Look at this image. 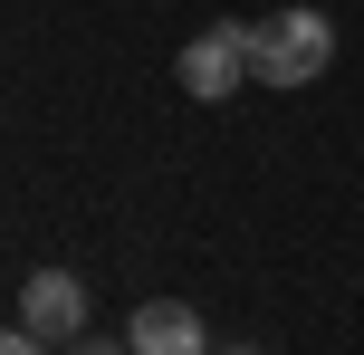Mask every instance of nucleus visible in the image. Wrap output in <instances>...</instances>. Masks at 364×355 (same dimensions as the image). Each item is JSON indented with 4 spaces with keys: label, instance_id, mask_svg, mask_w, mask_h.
Returning a JSON list of instances; mask_svg holds the SVG:
<instances>
[{
    "label": "nucleus",
    "instance_id": "obj_1",
    "mask_svg": "<svg viewBox=\"0 0 364 355\" xmlns=\"http://www.w3.org/2000/svg\"><path fill=\"white\" fill-rule=\"evenodd\" d=\"M336 68V19L326 10H278L250 19V77L259 87H307V77Z\"/></svg>",
    "mask_w": 364,
    "mask_h": 355
},
{
    "label": "nucleus",
    "instance_id": "obj_4",
    "mask_svg": "<svg viewBox=\"0 0 364 355\" xmlns=\"http://www.w3.org/2000/svg\"><path fill=\"white\" fill-rule=\"evenodd\" d=\"M125 337H134V355H201V337H211V327H201L182 298H154V307H134Z\"/></svg>",
    "mask_w": 364,
    "mask_h": 355
},
{
    "label": "nucleus",
    "instance_id": "obj_2",
    "mask_svg": "<svg viewBox=\"0 0 364 355\" xmlns=\"http://www.w3.org/2000/svg\"><path fill=\"white\" fill-rule=\"evenodd\" d=\"M173 77H182L192 106H230V87L250 77V19H211V29L173 58Z\"/></svg>",
    "mask_w": 364,
    "mask_h": 355
},
{
    "label": "nucleus",
    "instance_id": "obj_5",
    "mask_svg": "<svg viewBox=\"0 0 364 355\" xmlns=\"http://www.w3.org/2000/svg\"><path fill=\"white\" fill-rule=\"evenodd\" d=\"M0 355H48V337H29V327H19V337H0Z\"/></svg>",
    "mask_w": 364,
    "mask_h": 355
},
{
    "label": "nucleus",
    "instance_id": "obj_3",
    "mask_svg": "<svg viewBox=\"0 0 364 355\" xmlns=\"http://www.w3.org/2000/svg\"><path fill=\"white\" fill-rule=\"evenodd\" d=\"M19 327H29V337H77V327H87V279L29 269V279H19Z\"/></svg>",
    "mask_w": 364,
    "mask_h": 355
}]
</instances>
